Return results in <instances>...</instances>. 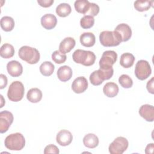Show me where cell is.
I'll list each match as a JSON object with an SVG mask.
<instances>
[{
	"instance_id": "cell-1",
	"label": "cell",
	"mask_w": 154,
	"mask_h": 154,
	"mask_svg": "<svg viewBox=\"0 0 154 154\" xmlns=\"http://www.w3.org/2000/svg\"><path fill=\"white\" fill-rule=\"evenodd\" d=\"M99 40L102 45L105 47L117 46L122 42L120 35L116 31H103L99 35Z\"/></svg>"
},
{
	"instance_id": "cell-2",
	"label": "cell",
	"mask_w": 154,
	"mask_h": 154,
	"mask_svg": "<svg viewBox=\"0 0 154 154\" xmlns=\"http://www.w3.org/2000/svg\"><path fill=\"white\" fill-rule=\"evenodd\" d=\"M19 58L30 64H36L40 60V52L28 46H23L19 50L18 53Z\"/></svg>"
},
{
	"instance_id": "cell-3",
	"label": "cell",
	"mask_w": 154,
	"mask_h": 154,
	"mask_svg": "<svg viewBox=\"0 0 154 154\" xmlns=\"http://www.w3.org/2000/svg\"><path fill=\"white\" fill-rule=\"evenodd\" d=\"M72 58L75 63L85 66L93 65L96 60V55L93 52L82 49L76 50L72 55Z\"/></svg>"
},
{
	"instance_id": "cell-4",
	"label": "cell",
	"mask_w": 154,
	"mask_h": 154,
	"mask_svg": "<svg viewBox=\"0 0 154 154\" xmlns=\"http://www.w3.org/2000/svg\"><path fill=\"white\" fill-rule=\"evenodd\" d=\"M4 144L9 150H20L25 145V140L21 133L16 132L8 135L5 139Z\"/></svg>"
},
{
	"instance_id": "cell-5",
	"label": "cell",
	"mask_w": 154,
	"mask_h": 154,
	"mask_svg": "<svg viewBox=\"0 0 154 154\" xmlns=\"http://www.w3.org/2000/svg\"><path fill=\"white\" fill-rule=\"evenodd\" d=\"M24 86L20 81H13L8 88L7 97L11 101L19 102L22 99L24 95Z\"/></svg>"
},
{
	"instance_id": "cell-6",
	"label": "cell",
	"mask_w": 154,
	"mask_h": 154,
	"mask_svg": "<svg viewBox=\"0 0 154 154\" xmlns=\"http://www.w3.org/2000/svg\"><path fill=\"white\" fill-rule=\"evenodd\" d=\"M129 146L128 140L123 137H118L109 144L108 150L111 154H122Z\"/></svg>"
},
{
	"instance_id": "cell-7",
	"label": "cell",
	"mask_w": 154,
	"mask_h": 154,
	"mask_svg": "<svg viewBox=\"0 0 154 154\" xmlns=\"http://www.w3.org/2000/svg\"><path fill=\"white\" fill-rule=\"evenodd\" d=\"M152 69L148 61L144 60H139L135 69V75L140 80H144L147 79L151 74Z\"/></svg>"
},
{
	"instance_id": "cell-8",
	"label": "cell",
	"mask_w": 154,
	"mask_h": 154,
	"mask_svg": "<svg viewBox=\"0 0 154 154\" xmlns=\"http://www.w3.org/2000/svg\"><path fill=\"white\" fill-rule=\"evenodd\" d=\"M117 60V54L114 51L103 52L99 61L100 68H111Z\"/></svg>"
},
{
	"instance_id": "cell-9",
	"label": "cell",
	"mask_w": 154,
	"mask_h": 154,
	"mask_svg": "<svg viewBox=\"0 0 154 154\" xmlns=\"http://www.w3.org/2000/svg\"><path fill=\"white\" fill-rule=\"evenodd\" d=\"M13 115L8 111H2L0 112V132H7L13 122Z\"/></svg>"
},
{
	"instance_id": "cell-10",
	"label": "cell",
	"mask_w": 154,
	"mask_h": 154,
	"mask_svg": "<svg viewBox=\"0 0 154 154\" xmlns=\"http://www.w3.org/2000/svg\"><path fill=\"white\" fill-rule=\"evenodd\" d=\"M72 134L68 130L62 129L57 134L56 141L60 146H67L72 143Z\"/></svg>"
},
{
	"instance_id": "cell-11",
	"label": "cell",
	"mask_w": 154,
	"mask_h": 154,
	"mask_svg": "<svg viewBox=\"0 0 154 154\" xmlns=\"http://www.w3.org/2000/svg\"><path fill=\"white\" fill-rule=\"evenodd\" d=\"M88 87V81L84 76H79L76 78L72 82V89L77 94L84 92Z\"/></svg>"
},
{
	"instance_id": "cell-12",
	"label": "cell",
	"mask_w": 154,
	"mask_h": 154,
	"mask_svg": "<svg viewBox=\"0 0 154 154\" xmlns=\"http://www.w3.org/2000/svg\"><path fill=\"white\" fill-rule=\"evenodd\" d=\"M7 70L8 74L12 77H18L23 72V67L19 61L12 60L7 63Z\"/></svg>"
},
{
	"instance_id": "cell-13",
	"label": "cell",
	"mask_w": 154,
	"mask_h": 154,
	"mask_svg": "<svg viewBox=\"0 0 154 154\" xmlns=\"http://www.w3.org/2000/svg\"><path fill=\"white\" fill-rule=\"evenodd\" d=\"M139 114L147 122H152L154 120V108L151 105H143L139 109Z\"/></svg>"
},
{
	"instance_id": "cell-14",
	"label": "cell",
	"mask_w": 154,
	"mask_h": 154,
	"mask_svg": "<svg viewBox=\"0 0 154 154\" xmlns=\"http://www.w3.org/2000/svg\"><path fill=\"white\" fill-rule=\"evenodd\" d=\"M114 31H117L121 36L122 42L128 41L132 36V30L131 27L126 23H120L118 25Z\"/></svg>"
},
{
	"instance_id": "cell-15",
	"label": "cell",
	"mask_w": 154,
	"mask_h": 154,
	"mask_svg": "<svg viewBox=\"0 0 154 154\" xmlns=\"http://www.w3.org/2000/svg\"><path fill=\"white\" fill-rule=\"evenodd\" d=\"M41 25L46 29H52L57 23V19L52 14H46L41 18Z\"/></svg>"
},
{
	"instance_id": "cell-16",
	"label": "cell",
	"mask_w": 154,
	"mask_h": 154,
	"mask_svg": "<svg viewBox=\"0 0 154 154\" xmlns=\"http://www.w3.org/2000/svg\"><path fill=\"white\" fill-rule=\"evenodd\" d=\"M75 44L76 42L73 38L70 37H66L60 42L59 45V51L61 53L66 54L74 48Z\"/></svg>"
},
{
	"instance_id": "cell-17",
	"label": "cell",
	"mask_w": 154,
	"mask_h": 154,
	"mask_svg": "<svg viewBox=\"0 0 154 154\" xmlns=\"http://www.w3.org/2000/svg\"><path fill=\"white\" fill-rule=\"evenodd\" d=\"M72 70L68 66L60 67L57 70V77L62 82H66L71 79L72 76Z\"/></svg>"
},
{
	"instance_id": "cell-18",
	"label": "cell",
	"mask_w": 154,
	"mask_h": 154,
	"mask_svg": "<svg viewBox=\"0 0 154 154\" xmlns=\"http://www.w3.org/2000/svg\"><path fill=\"white\" fill-rule=\"evenodd\" d=\"M81 45L85 47L90 48L95 44L96 37L94 34L90 32L82 33L79 37Z\"/></svg>"
},
{
	"instance_id": "cell-19",
	"label": "cell",
	"mask_w": 154,
	"mask_h": 154,
	"mask_svg": "<svg viewBox=\"0 0 154 154\" xmlns=\"http://www.w3.org/2000/svg\"><path fill=\"white\" fill-rule=\"evenodd\" d=\"M118 85L112 82H107L103 88V91L105 95L108 97H114L116 96L119 93Z\"/></svg>"
},
{
	"instance_id": "cell-20",
	"label": "cell",
	"mask_w": 154,
	"mask_h": 154,
	"mask_svg": "<svg viewBox=\"0 0 154 154\" xmlns=\"http://www.w3.org/2000/svg\"><path fill=\"white\" fill-rule=\"evenodd\" d=\"M83 143L84 146L90 149H94L99 144V138L94 134H88L83 138Z\"/></svg>"
},
{
	"instance_id": "cell-21",
	"label": "cell",
	"mask_w": 154,
	"mask_h": 154,
	"mask_svg": "<svg viewBox=\"0 0 154 154\" xmlns=\"http://www.w3.org/2000/svg\"><path fill=\"white\" fill-rule=\"evenodd\" d=\"M42 92L38 88H32L29 90L26 94L27 99L32 103H38L42 98Z\"/></svg>"
},
{
	"instance_id": "cell-22",
	"label": "cell",
	"mask_w": 154,
	"mask_h": 154,
	"mask_svg": "<svg viewBox=\"0 0 154 154\" xmlns=\"http://www.w3.org/2000/svg\"><path fill=\"white\" fill-rule=\"evenodd\" d=\"M135 61L134 56L131 53H124L120 56V64L124 68H129L132 67Z\"/></svg>"
},
{
	"instance_id": "cell-23",
	"label": "cell",
	"mask_w": 154,
	"mask_h": 154,
	"mask_svg": "<svg viewBox=\"0 0 154 154\" xmlns=\"http://www.w3.org/2000/svg\"><path fill=\"white\" fill-rule=\"evenodd\" d=\"M90 5V2L87 0H78L74 3V7L76 11L85 15L88 11Z\"/></svg>"
},
{
	"instance_id": "cell-24",
	"label": "cell",
	"mask_w": 154,
	"mask_h": 154,
	"mask_svg": "<svg viewBox=\"0 0 154 154\" xmlns=\"http://www.w3.org/2000/svg\"><path fill=\"white\" fill-rule=\"evenodd\" d=\"M1 27L2 30L9 32L14 27V20L10 16H4L1 19Z\"/></svg>"
},
{
	"instance_id": "cell-25",
	"label": "cell",
	"mask_w": 154,
	"mask_h": 154,
	"mask_svg": "<svg viewBox=\"0 0 154 154\" xmlns=\"http://www.w3.org/2000/svg\"><path fill=\"white\" fill-rule=\"evenodd\" d=\"M14 54V48L13 45L9 43L2 45L0 50V55L4 58H11Z\"/></svg>"
},
{
	"instance_id": "cell-26",
	"label": "cell",
	"mask_w": 154,
	"mask_h": 154,
	"mask_svg": "<svg viewBox=\"0 0 154 154\" xmlns=\"http://www.w3.org/2000/svg\"><path fill=\"white\" fill-rule=\"evenodd\" d=\"M153 1L149 0H137L134 2V8L138 11L143 12L148 10L152 5Z\"/></svg>"
},
{
	"instance_id": "cell-27",
	"label": "cell",
	"mask_w": 154,
	"mask_h": 154,
	"mask_svg": "<svg viewBox=\"0 0 154 154\" xmlns=\"http://www.w3.org/2000/svg\"><path fill=\"white\" fill-rule=\"evenodd\" d=\"M71 11V7L67 3H61L56 8V13L61 17H65L69 16Z\"/></svg>"
},
{
	"instance_id": "cell-28",
	"label": "cell",
	"mask_w": 154,
	"mask_h": 154,
	"mask_svg": "<svg viewBox=\"0 0 154 154\" xmlns=\"http://www.w3.org/2000/svg\"><path fill=\"white\" fill-rule=\"evenodd\" d=\"M55 66L50 61H45L40 66V73L45 76H51L54 72Z\"/></svg>"
},
{
	"instance_id": "cell-29",
	"label": "cell",
	"mask_w": 154,
	"mask_h": 154,
	"mask_svg": "<svg viewBox=\"0 0 154 154\" xmlns=\"http://www.w3.org/2000/svg\"><path fill=\"white\" fill-rule=\"evenodd\" d=\"M99 75L100 79L103 81L110 79L114 73V70L112 67L111 68H99L97 70Z\"/></svg>"
},
{
	"instance_id": "cell-30",
	"label": "cell",
	"mask_w": 154,
	"mask_h": 154,
	"mask_svg": "<svg viewBox=\"0 0 154 154\" xmlns=\"http://www.w3.org/2000/svg\"><path fill=\"white\" fill-rule=\"evenodd\" d=\"M94 23V19L91 16H84L80 20V25L84 29L91 28Z\"/></svg>"
},
{
	"instance_id": "cell-31",
	"label": "cell",
	"mask_w": 154,
	"mask_h": 154,
	"mask_svg": "<svg viewBox=\"0 0 154 154\" xmlns=\"http://www.w3.org/2000/svg\"><path fill=\"white\" fill-rule=\"evenodd\" d=\"M119 82L122 87L125 88H129L133 85L132 79L129 75L126 74H123L119 77Z\"/></svg>"
},
{
	"instance_id": "cell-32",
	"label": "cell",
	"mask_w": 154,
	"mask_h": 154,
	"mask_svg": "<svg viewBox=\"0 0 154 154\" xmlns=\"http://www.w3.org/2000/svg\"><path fill=\"white\" fill-rule=\"evenodd\" d=\"M67 59V56L65 54L61 53L60 51H55L52 54V60L57 64L64 63Z\"/></svg>"
},
{
	"instance_id": "cell-33",
	"label": "cell",
	"mask_w": 154,
	"mask_h": 154,
	"mask_svg": "<svg viewBox=\"0 0 154 154\" xmlns=\"http://www.w3.org/2000/svg\"><path fill=\"white\" fill-rule=\"evenodd\" d=\"M90 82L95 86L97 85H100L103 81L100 79L97 70H94V72H93L91 75H90Z\"/></svg>"
},
{
	"instance_id": "cell-34",
	"label": "cell",
	"mask_w": 154,
	"mask_h": 154,
	"mask_svg": "<svg viewBox=\"0 0 154 154\" xmlns=\"http://www.w3.org/2000/svg\"><path fill=\"white\" fill-rule=\"evenodd\" d=\"M99 12V7L97 4L93 2H90V5L88 11L85 16H97Z\"/></svg>"
},
{
	"instance_id": "cell-35",
	"label": "cell",
	"mask_w": 154,
	"mask_h": 154,
	"mask_svg": "<svg viewBox=\"0 0 154 154\" xmlns=\"http://www.w3.org/2000/svg\"><path fill=\"white\" fill-rule=\"evenodd\" d=\"M59 149L58 148L54 145V144H49L46 146L44 149V153L48 154V153H55V154H58L59 153Z\"/></svg>"
},
{
	"instance_id": "cell-36",
	"label": "cell",
	"mask_w": 154,
	"mask_h": 154,
	"mask_svg": "<svg viewBox=\"0 0 154 154\" xmlns=\"http://www.w3.org/2000/svg\"><path fill=\"white\" fill-rule=\"evenodd\" d=\"M37 2L41 7L47 8L52 5L54 3V0H38Z\"/></svg>"
},
{
	"instance_id": "cell-37",
	"label": "cell",
	"mask_w": 154,
	"mask_h": 154,
	"mask_svg": "<svg viewBox=\"0 0 154 154\" xmlns=\"http://www.w3.org/2000/svg\"><path fill=\"white\" fill-rule=\"evenodd\" d=\"M153 84H154V78H152L150 80H149L147 82V85H146V88L147 90H148V91L149 93H150L151 94H153L154 93V87H153Z\"/></svg>"
},
{
	"instance_id": "cell-38",
	"label": "cell",
	"mask_w": 154,
	"mask_h": 154,
	"mask_svg": "<svg viewBox=\"0 0 154 154\" xmlns=\"http://www.w3.org/2000/svg\"><path fill=\"white\" fill-rule=\"evenodd\" d=\"M0 79H1L0 89H3L7 85V76L5 75H4V74H1L0 75Z\"/></svg>"
},
{
	"instance_id": "cell-39",
	"label": "cell",
	"mask_w": 154,
	"mask_h": 154,
	"mask_svg": "<svg viewBox=\"0 0 154 154\" xmlns=\"http://www.w3.org/2000/svg\"><path fill=\"white\" fill-rule=\"evenodd\" d=\"M153 149H154V144L153 143H150L147 144V146L146 147L145 149V153L147 154L149 153H153Z\"/></svg>"
}]
</instances>
